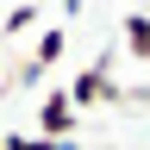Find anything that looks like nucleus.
Returning a JSON list of instances; mask_svg holds the SVG:
<instances>
[{
    "label": "nucleus",
    "instance_id": "1",
    "mask_svg": "<svg viewBox=\"0 0 150 150\" xmlns=\"http://www.w3.org/2000/svg\"><path fill=\"white\" fill-rule=\"evenodd\" d=\"M119 94H125V88L106 75V56H94V63H88V69H81V75H75V81L63 88V100L75 106V119H81V112H88L94 100H119Z\"/></svg>",
    "mask_w": 150,
    "mask_h": 150
},
{
    "label": "nucleus",
    "instance_id": "2",
    "mask_svg": "<svg viewBox=\"0 0 150 150\" xmlns=\"http://www.w3.org/2000/svg\"><path fill=\"white\" fill-rule=\"evenodd\" d=\"M75 106L63 100V88H50L44 100H38V138H75Z\"/></svg>",
    "mask_w": 150,
    "mask_h": 150
},
{
    "label": "nucleus",
    "instance_id": "3",
    "mask_svg": "<svg viewBox=\"0 0 150 150\" xmlns=\"http://www.w3.org/2000/svg\"><path fill=\"white\" fill-rule=\"evenodd\" d=\"M63 50H69V31L63 25H50V31H38V50H31V63L19 69V81H38L50 63H63Z\"/></svg>",
    "mask_w": 150,
    "mask_h": 150
},
{
    "label": "nucleus",
    "instance_id": "4",
    "mask_svg": "<svg viewBox=\"0 0 150 150\" xmlns=\"http://www.w3.org/2000/svg\"><path fill=\"white\" fill-rule=\"evenodd\" d=\"M125 50L150 63V13H125Z\"/></svg>",
    "mask_w": 150,
    "mask_h": 150
},
{
    "label": "nucleus",
    "instance_id": "5",
    "mask_svg": "<svg viewBox=\"0 0 150 150\" xmlns=\"http://www.w3.org/2000/svg\"><path fill=\"white\" fill-rule=\"evenodd\" d=\"M38 19H44V6H31V0H25V6H6V13H0V38H19V31H31Z\"/></svg>",
    "mask_w": 150,
    "mask_h": 150
},
{
    "label": "nucleus",
    "instance_id": "6",
    "mask_svg": "<svg viewBox=\"0 0 150 150\" xmlns=\"http://www.w3.org/2000/svg\"><path fill=\"white\" fill-rule=\"evenodd\" d=\"M0 150H44L38 131H13V138H0Z\"/></svg>",
    "mask_w": 150,
    "mask_h": 150
}]
</instances>
